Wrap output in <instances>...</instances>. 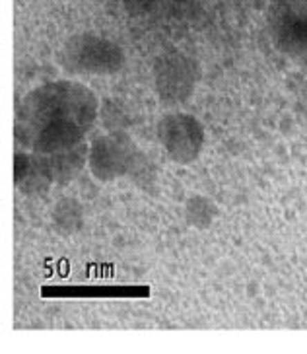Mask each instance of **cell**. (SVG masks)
<instances>
[{
    "label": "cell",
    "instance_id": "cell-5",
    "mask_svg": "<svg viewBox=\"0 0 307 354\" xmlns=\"http://www.w3.org/2000/svg\"><path fill=\"white\" fill-rule=\"evenodd\" d=\"M160 146L177 166H189L196 162L206 142L203 123L193 113L169 111L158 121Z\"/></svg>",
    "mask_w": 307,
    "mask_h": 354
},
{
    "label": "cell",
    "instance_id": "cell-11",
    "mask_svg": "<svg viewBox=\"0 0 307 354\" xmlns=\"http://www.w3.org/2000/svg\"><path fill=\"white\" fill-rule=\"evenodd\" d=\"M158 0H123L124 8L131 16H144L152 10Z\"/></svg>",
    "mask_w": 307,
    "mask_h": 354
},
{
    "label": "cell",
    "instance_id": "cell-7",
    "mask_svg": "<svg viewBox=\"0 0 307 354\" xmlns=\"http://www.w3.org/2000/svg\"><path fill=\"white\" fill-rule=\"evenodd\" d=\"M282 4V10L277 14L275 35L280 49L288 53H307V16L292 10L290 4Z\"/></svg>",
    "mask_w": 307,
    "mask_h": 354
},
{
    "label": "cell",
    "instance_id": "cell-8",
    "mask_svg": "<svg viewBox=\"0 0 307 354\" xmlns=\"http://www.w3.org/2000/svg\"><path fill=\"white\" fill-rule=\"evenodd\" d=\"M88 152H90V145L82 142V145L49 154L55 185H68L80 176L84 167H88Z\"/></svg>",
    "mask_w": 307,
    "mask_h": 354
},
{
    "label": "cell",
    "instance_id": "cell-12",
    "mask_svg": "<svg viewBox=\"0 0 307 354\" xmlns=\"http://www.w3.org/2000/svg\"><path fill=\"white\" fill-rule=\"evenodd\" d=\"M280 2H286V4H292L294 0H280Z\"/></svg>",
    "mask_w": 307,
    "mask_h": 354
},
{
    "label": "cell",
    "instance_id": "cell-1",
    "mask_svg": "<svg viewBox=\"0 0 307 354\" xmlns=\"http://www.w3.org/2000/svg\"><path fill=\"white\" fill-rule=\"evenodd\" d=\"M100 115V100L78 80L45 82L24 95L16 109V142L24 150L53 154L86 142Z\"/></svg>",
    "mask_w": 307,
    "mask_h": 354
},
{
    "label": "cell",
    "instance_id": "cell-4",
    "mask_svg": "<svg viewBox=\"0 0 307 354\" xmlns=\"http://www.w3.org/2000/svg\"><path fill=\"white\" fill-rule=\"evenodd\" d=\"M154 90L167 107H177L191 100L201 82V66L193 57L179 51L160 55L152 66Z\"/></svg>",
    "mask_w": 307,
    "mask_h": 354
},
{
    "label": "cell",
    "instance_id": "cell-2",
    "mask_svg": "<svg viewBox=\"0 0 307 354\" xmlns=\"http://www.w3.org/2000/svg\"><path fill=\"white\" fill-rule=\"evenodd\" d=\"M152 164L123 129H113L90 142L88 169L100 183H111L121 177L150 181Z\"/></svg>",
    "mask_w": 307,
    "mask_h": 354
},
{
    "label": "cell",
    "instance_id": "cell-10",
    "mask_svg": "<svg viewBox=\"0 0 307 354\" xmlns=\"http://www.w3.org/2000/svg\"><path fill=\"white\" fill-rule=\"evenodd\" d=\"M185 220L189 226L196 230H208L218 216V209L212 203V198L206 195H191L185 201Z\"/></svg>",
    "mask_w": 307,
    "mask_h": 354
},
{
    "label": "cell",
    "instance_id": "cell-6",
    "mask_svg": "<svg viewBox=\"0 0 307 354\" xmlns=\"http://www.w3.org/2000/svg\"><path fill=\"white\" fill-rule=\"evenodd\" d=\"M14 185L28 197H39L49 193L55 185L49 154L20 150L14 156Z\"/></svg>",
    "mask_w": 307,
    "mask_h": 354
},
{
    "label": "cell",
    "instance_id": "cell-3",
    "mask_svg": "<svg viewBox=\"0 0 307 354\" xmlns=\"http://www.w3.org/2000/svg\"><path fill=\"white\" fill-rule=\"evenodd\" d=\"M62 64L71 73L111 76L123 68L124 53L107 37L95 33H78L72 35L64 45Z\"/></svg>",
    "mask_w": 307,
    "mask_h": 354
},
{
    "label": "cell",
    "instance_id": "cell-9",
    "mask_svg": "<svg viewBox=\"0 0 307 354\" xmlns=\"http://www.w3.org/2000/svg\"><path fill=\"white\" fill-rule=\"evenodd\" d=\"M84 214L82 203L74 197L59 198L51 209L53 228L57 230L61 236H72L78 234L84 228Z\"/></svg>",
    "mask_w": 307,
    "mask_h": 354
}]
</instances>
